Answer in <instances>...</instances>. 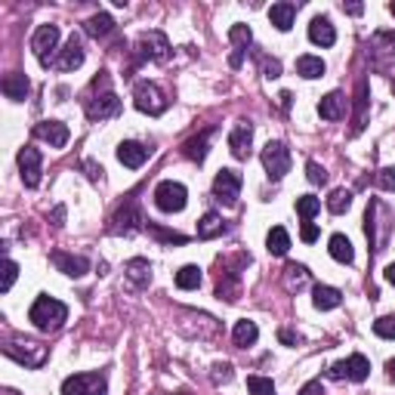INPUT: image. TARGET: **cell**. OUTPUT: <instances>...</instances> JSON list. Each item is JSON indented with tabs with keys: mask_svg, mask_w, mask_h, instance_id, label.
Returning <instances> with one entry per match:
<instances>
[{
	"mask_svg": "<svg viewBox=\"0 0 395 395\" xmlns=\"http://www.w3.org/2000/svg\"><path fill=\"white\" fill-rule=\"evenodd\" d=\"M306 281H309V272H306V266H300V263H290L288 269H284V288H288V290H300Z\"/></svg>",
	"mask_w": 395,
	"mask_h": 395,
	"instance_id": "obj_36",
	"label": "cell"
},
{
	"mask_svg": "<svg viewBox=\"0 0 395 395\" xmlns=\"http://www.w3.org/2000/svg\"><path fill=\"white\" fill-rule=\"evenodd\" d=\"M35 136L49 142V148H65V146H69L71 133H69V127H65L62 121H40L35 127Z\"/></svg>",
	"mask_w": 395,
	"mask_h": 395,
	"instance_id": "obj_17",
	"label": "cell"
},
{
	"mask_svg": "<svg viewBox=\"0 0 395 395\" xmlns=\"http://www.w3.org/2000/svg\"><path fill=\"white\" fill-rule=\"evenodd\" d=\"M53 266L59 269L62 275H69V278H83V275L90 272V259L87 257H74V254H65V250H53Z\"/></svg>",
	"mask_w": 395,
	"mask_h": 395,
	"instance_id": "obj_16",
	"label": "cell"
},
{
	"mask_svg": "<svg viewBox=\"0 0 395 395\" xmlns=\"http://www.w3.org/2000/svg\"><path fill=\"white\" fill-rule=\"evenodd\" d=\"M374 182L380 186L383 191H395V167H383V170H377Z\"/></svg>",
	"mask_w": 395,
	"mask_h": 395,
	"instance_id": "obj_45",
	"label": "cell"
},
{
	"mask_svg": "<svg viewBox=\"0 0 395 395\" xmlns=\"http://www.w3.org/2000/svg\"><path fill=\"white\" fill-rule=\"evenodd\" d=\"M16 278H19V266H16L13 259H4V278H0V290L6 293L16 284Z\"/></svg>",
	"mask_w": 395,
	"mask_h": 395,
	"instance_id": "obj_44",
	"label": "cell"
},
{
	"mask_svg": "<svg viewBox=\"0 0 395 395\" xmlns=\"http://www.w3.org/2000/svg\"><path fill=\"white\" fill-rule=\"evenodd\" d=\"M371 44H374V53H383L386 56V62H389V59H395V31H377Z\"/></svg>",
	"mask_w": 395,
	"mask_h": 395,
	"instance_id": "obj_37",
	"label": "cell"
},
{
	"mask_svg": "<svg viewBox=\"0 0 395 395\" xmlns=\"http://www.w3.org/2000/svg\"><path fill=\"white\" fill-rule=\"evenodd\" d=\"M133 105L139 108L142 114H151V117H158V114H164L167 112V96H164V90L158 87V83H151V81H139L136 87H133Z\"/></svg>",
	"mask_w": 395,
	"mask_h": 395,
	"instance_id": "obj_3",
	"label": "cell"
},
{
	"mask_svg": "<svg viewBox=\"0 0 395 395\" xmlns=\"http://www.w3.org/2000/svg\"><path fill=\"white\" fill-rule=\"evenodd\" d=\"M300 395H324V389H322V380H312V383H306L300 389Z\"/></svg>",
	"mask_w": 395,
	"mask_h": 395,
	"instance_id": "obj_52",
	"label": "cell"
},
{
	"mask_svg": "<svg viewBox=\"0 0 395 395\" xmlns=\"http://www.w3.org/2000/svg\"><path fill=\"white\" fill-rule=\"evenodd\" d=\"M213 195H216V201H223L225 207H235L241 198V173L220 170L213 179Z\"/></svg>",
	"mask_w": 395,
	"mask_h": 395,
	"instance_id": "obj_11",
	"label": "cell"
},
{
	"mask_svg": "<svg viewBox=\"0 0 395 395\" xmlns=\"http://www.w3.org/2000/svg\"><path fill=\"white\" fill-rule=\"evenodd\" d=\"M0 87H4V96L10 99V102H22V99L28 96L31 83L22 71H10V74H4V83H0Z\"/></svg>",
	"mask_w": 395,
	"mask_h": 395,
	"instance_id": "obj_23",
	"label": "cell"
},
{
	"mask_svg": "<svg viewBox=\"0 0 395 395\" xmlns=\"http://www.w3.org/2000/svg\"><path fill=\"white\" fill-rule=\"evenodd\" d=\"M148 155H151V148H146L142 142H133V139L117 146V161L124 167H130V170H139V167L148 161Z\"/></svg>",
	"mask_w": 395,
	"mask_h": 395,
	"instance_id": "obj_19",
	"label": "cell"
},
{
	"mask_svg": "<svg viewBox=\"0 0 395 395\" xmlns=\"http://www.w3.org/2000/svg\"><path fill=\"white\" fill-rule=\"evenodd\" d=\"M229 40H232L229 65H232V69H241V62H244V53H247L250 40H254V35H250L247 25H232V28H229Z\"/></svg>",
	"mask_w": 395,
	"mask_h": 395,
	"instance_id": "obj_18",
	"label": "cell"
},
{
	"mask_svg": "<svg viewBox=\"0 0 395 395\" xmlns=\"http://www.w3.org/2000/svg\"><path fill=\"white\" fill-rule=\"evenodd\" d=\"M386 374H389V380L395 383V358H389V361H386Z\"/></svg>",
	"mask_w": 395,
	"mask_h": 395,
	"instance_id": "obj_56",
	"label": "cell"
},
{
	"mask_svg": "<svg viewBox=\"0 0 395 395\" xmlns=\"http://www.w3.org/2000/svg\"><path fill=\"white\" fill-rule=\"evenodd\" d=\"M312 302H315V309L327 312V309H337V306H340V302H343V293H340L337 288H331V284H315Z\"/></svg>",
	"mask_w": 395,
	"mask_h": 395,
	"instance_id": "obj_28",
	"label": "cell"
},
{
	"mask_svg": "<svg viewBox=\"0 0 395 395\" xmlns=\"http://www.w3.org/2000/svg\"><path fill=\"white\" fill-rule=\"evenodd\" d=\"M300 238L306 241V244H312V241H318V225H315V223H302Z\"/></svg>",
	"mask_w": 395,
	"mask_h": 395,
	"instance_id": "obj_49",
	"label": "cell"
},
{
	"mask_svg": "<svg viewBox=\"0 0 395 395\" xmlns=\"http://www.w3.org/2000/svg\"><path fill=\"white\" fill-rule=\"evenodd\" d=\"M349 112V102H346V96L340 93V90H334V93H327L322 102H318V114L324 117V121H343Z\"/></svg>",
	"mask_w": 395,
	"mask_h": 395,
	"instance_id": "obj_20",
	"label": "cell"
},
{
	"mask_svg": "<svg viewBox=\"0 0 395 395\" xmlns=\"http://www.w3.org/2000/svg\"><path fill=\"white\" fill-rule=\"evenodd\" d=\"M124 272H127V278H130L133 288H148V284H151V263H148V259H142V257L130 259V263L124 266Z\"/></svg>",
	"mask_w": 395,
	"mask_h": 395,
	"instance_id": "obj_26",
	"label": "cell"
},
{
	"mask_svg": "<svg viewBox=\"0 0 395 395\" xmlns=\"http://www.w3.org/2000/svg\"><path fill=\"white\" fill-rule=\"evenodd\" d=\"M65 318H69V309H65V302H59L53 297H37L35 306H31L28 312V322L37 327V331H59V327L65 324Z\"/></svg>",
	"mask_w": 395,
	"mask_h": 395,
	"instance_id": "obj_2",
	"label": "cell"
},
{
	"mask_svg": "<svg viewBox=\"0 0 395 395\" xmlns=\"http://www.w3.org/2000/svg\"><path fill=\"white\" fill-rule=\"evenodd\" d=\"M56 44H59V28L56 25H40V28L35 31V37H31V49L37 53V59H40V65H49V56H53V49H56Z\"/></svg>",
	"mask_w": 395,
	"mask_h": 395,
	"instance_id": "obj_13",
	"label": "cell"
},
{
	"mask_svg": "<svg viewBox=\"0 0 395 395\" xmlns=\"http://www.w3.org/2000/svg\"><path fill=\"white\" fill-rule=\"evenodd\" d=\"M278 99H281V108H284V112H288V108H290V99H293V96L288 93V90H284V93H281Z\"/></svg>",
	"mask_w": 395,
	"mask_h": 395,
	"instance_id": "obj_55",
	"label": "cell"
},
{
	"mask_svg": "<svg viewBox=\"0 0 395 395\" xmlns=\"http://www.w3.org/2000/svg\"><path fill=\"white\" fill-rule=\"evenodd\" d=\"M201 269L198 266H182L179 272H176V288L179 290H195V288H201Z\"/></svg>",
	"mask_w": 395,
	"mask_h": 395,
	"instance_id": "obj_35",
	"label": "cell"
},
{
	"mask_svg": "<svg viewBox=\"0 0 395 395\" xmlns=\"http://www.w3.org/2000/svg\"><path fill=\"white\" fill-rule=\"evenodd\" d=\"M121 99H117L114 93H112V87L108 90H102V93H83V112H87V117L90 121H108V117H117L121 114Z\"/></svg>",
	"mask_w": 395,
	"mask_h": 395,
	"instance_id": "obj_4",
	"label": "cell"
},
{
	"mask_svg": "<svg viewBox=\"0 0 395 395\" xmlns=\"http://www.w3.org/2000/svg\"><path fill=\"white\" fill-rule=\"evenodd\" d=\"M83 170H87V176H90L93 182L102 179V167H99L96 161H83Z\"/></svg>",
	"mask_w": 395,
	"mask_h": 395,
	"instance_id": "obj_50",
	"label": "cell"
},
{
	"mask_svg": "<svg viewBox=\"0 0 395 395\" xmlns=\"http://www.w3.org/2000/svg\"><path fill=\"white\" fill-rule=\"evenodd\" d=\"M62 395H108L105 374H74L62 383Z\"/></svg>",
	"mask_w": 395,
	"mask_h": 395,
	"instance_id": "obj_8",
	"label": "cell"
},
{
	"mask_svg": "<svg viewBox=\"0 0 395 395\" xmlns=\"http://www.w3.org/2000/svg\"><path fill=\"white\" fill-rule=\"evenodd\" d=\"M232 340H235V346H238V349L254 346V343L259 340V327H257V322H247V318H241V322L235 324V331H232Z\"/></svg>",
	"mask_w": 395,
	"mask_h": 395,
	"instance_id": "obj_30",
	"label": "cell"
},
{
	"mask_svg": "<svg viewBox=\"0 0 395 395\" xmlns=\"http://www.w3.org/2000/svg\"><path fill=\"white\" fill-rule=\"evenodd\" d=\"M216 300H225V302H235L238 300V272L225 266L216 278Z\"/></svg>",
	"mask_w": 395,
	"mask_h": 395,
	"instance_id": "obj_24",
	"label": "cell"
},
{
	"mask_svg": "<svg viewBox=\"0 0 395 395\" xmlns=\"http://www.w3.org/2000/svg\"><path fill=\"white\" fill-rule=\"evenodd\" d=\"M331 257L337 259V263H352V259H355V250H352V241L346 238V235H331Z\"/></svg>",
	"mask_w": 395,
	"mask_h": 395,
	"instance_id": "obj_32",
	"label": "cell"
},
{
	"mask_svg": "<svg viewBox=\"0 0 395 395\" xmlns=\"http://www.w3.org/2000/svg\"><path fill=\"white\" fill-rule=\"evenodd\" d=\"M322 210V201H318L315 195H302L297 198V213L302 216V223H312V216Z\"/></svg>",
	"mask_w": 395,
	"mask_h": 395,
	"instance_id": "obj_40",
	"label": "cell"
},
{
	"mask_svg": "<svg viewBox=\"0 0 395 395\" xmlns=\"http://www.w3.org/2000/svg\"><path fill=\"white\" fill-rule=\"evenodd\" d=\"M0 395H19V392H13V389H4V392H0Z\"/></svg>",
	"mask_w": 395,
	"mask_h": 395,
	"instance_id": "obj_57",
	"label": "cell"
},
{
	"mask_svg": "<svg viewBox=\"0 0 395 395\" xmlns=\"http://www.w3.org/2000/svg\"><path fill=\"white\" fill-rule=\"evenodd\" d=\"M309 40L318 47H334L337 44V31H334V25L327 16H315L312 25H309Z\"/></svg>",
	"mask_w": 395,
	"mask_h": 395,
	"instance_id": "obj_22",
	"label": "cell"
},
{
	"mask_svg": "<svg viewBox=\"0 0 395 395\" xmlns=\"http://www.w3.org/2000/svg\"><path fill=\"white\" fill-rule=\"evenodd\" d=\"M259 158H263L269 179H281V176L290 170V151H288L284 142H266V148H263Z\"/></svg>",
	"mask_w": 395,
	"mask_h": 395,
	"instance_id": "obj_9",
	"label": "cell"
},
{
	"mask_svg": "<svg viewBox=\"0 0 395 395\" xmlns=\"http://www.w3.org/2000/svg\"><path fill=\"white\" fill-rule=\"evenodd\" d=\"M365 105H367V87H365V81H361L358 83V96H355V127H352V133L365 130Z\"/></svg>",
	"mask_w": 395,
	"mask_h": 395,
	"instance_id": "obj_41",
	"label": "cell"
},
{
	"mask_svg": "<svg viewBox=\"0 0 395 395\" xmlns=\"http://www.w3.org/2000/svg\"><path fill=\"white\" fill-rule=\"evenodd\" d=\"M383 275H386V281H389L392 288H395V263H392V266H386V272H383Z\"/></svg>",
	"mask_w": 395,
	"mask_h": 395,
	"instance_id": "obj_54",
	"label": "cell"
},
{
	"mask_svg": "<svg viewBox=\"0 0 395 395\" xmlns=\"http://www.w3.org/2000/svg\"><path fill=\"white\" fill-rule=\"evenodd\" d=\"M349 207H352V191L349 189H334L331 198H327V210L340 216V213H346Z\"/></svg>",
	"mask_w": 395,
	"mask_h": 395,
	"instance_id": "obj_38",
	"label": "cell"
},
{
	"mask_svg": "<svg viewBox=\"0 0 395 395\" xmlns=\"http://www.w3.org/2000/svg\"><path fill=\"white\" fill-rule=\"evenodd\" d=\"M81 65H83V47H81V37L71 35L69 44H65V49H62V56L56 59V69L59 71H74V69H81Z\"/></svg>",
	"mask_w": 395,
	"mask_h": 395,
	"instance_id": "obj_21",
	"label": "cell"
},
{
	"mask_svg": "<svg viewBox=\"0 0 395 395\" xmlns=\"http://www.w3.org/2000/svg\"><path fill=\"white\" fill-rule=\"evenodd\" d=\"M293 16H297V4L281 0V4H272V10H269V22H272L278 31H290L293 28Z\"/></svg>",
	"mask_w": 395,
	"mask_h": 395,
	"instance_id": "obj_25",
	"label": "cell"
},
{
	"mask_svg": "<svg viewBox=\"0 0 395 395\" xmlns=\"http://www.w3.org/2000/svg\"><path fill=\"white\" fill-rule=\"evenodd\" d=\"M210 133H213V127H207L201 136H191L182 142V155L189 158V161H195V164H204V158H207V139H210Z\"/></svg>",
	"mask_w": 395,
	"mask_h": 395,
	"instance_id": "obj_27",
	"label": "cell"
},
{
	"mask_svg": "<svg viewBox=\"0 0 395 395\" xmlns=\"http://www.w3.org/2000/svg\"><path fill=\"white\" fill-rule=\"evenodd\" d=\"M343 10H346L349 16H361L365 13V4H343Z\"/></svg>",
	"mask_w": 395,
	"mask_h": 395,
	"instance_id": "obj_53",
	"label": "cell"
},
{
	"mask_svg": "<svg viewBox=\"0 0 395 395\" xmlns=\"http://www.w3.org/2000/svg\"><path fill=\"white\" fill-rule=\"evenodd\" d=\"M114 31V19L108 13H96V16H90L87 22H83V35L87 37H105V35H112Z\"/></svg>",
	"mask_w": 395,
	"mask_h": 395,
	"instance_id": "obj_29",
	"label": "cell"
},
{
	"mask_svg": "<svg viewBox=\"0 0 395 395\" xmlns=\"http://www.w3.org/2000/svg\"><path fill=\"white\" fill-rule=\"evenodd\" d=\"M223 232H225L223 216L216 213V210H207V213L201 216V223H198V238L210 241V238H216V235H223Z\"/></svg>",
	"mask_w": 395,
	"mask_h": 395,
	"instance_id": "obj_31",
	"label": "cell"
},
{
	"mask_svg": "<svg viewBox=\"0 0 395 395\" xmlns=\"http://www.w3.org/2000/svg\"><path fill=\"white\" fill-rule=\"evenodd\" d=\"M136 49H139V62H146V59H151V62L164 65L167 59H170V40H167L164 31H146V35H139L136 40Z\"/></svg>",
	"mask_w": 395,
	"mask_h": 395,
	"instance_id": "obj_7",
	"label": "cell"
},
{
	"mask_svg": "<svg viewBox=\"0 0 395 395\" xmlns=\"http://www.w3.org/2000/svg\"><path fill=\"white\" fill-rule=\"evenodd\" d=\"M389 13H392V16H395V4H389Z\"/></svg>",
	"mask_w": 395,
	"mask_h": 395,
	"instance_id": "obj_58",
	"label": "cell"
},
{
	"mask_svg": "<svg viewBox=\"0 0 395 395\" xmlns=\"http://www.w3.org/2000/svg\"><path fill=\"white\" fill-rule=\"evenodd\" d=\"M278 340L284 343V346H297V343H300V337L290 331V327H281V331H278Z\"/></svg>",
	"mask_w": 395,
	"mask_h": 395,
	"instance_id": "obj_51",
	"label": "cell"
},
{
	"mask_svg": "<svg viewBox=\"0 0 395 395\" xmlns=\"http://www.w3.org/2000/svg\"><path fill=\"white\" fill-rule=\"evenodd\" d=\"M297 74H302L306 81H315L324 74V62L318 56H300L297 59Z\"/></svg>",
	"mask_w": 395,
	"mask_h": 395,
	"instance_id": "obj_34",
	"label": "cell"
},
{
	"mask_svg": "<svg viewBox=\"0 0 395 395\" xmlns=\"http://www.w3.org/2000/svg\"><path fill=\"white\" fill-rule=\"evenodd\" d=\"M155 204H158V210H164V213H179V210H186V204H189V191L182 182L164 179V182H158V189H155Z\"/></svg>",
	"mask_w": 395,
	"mask_h": 395,
	"instance_id": "obj_6",
	"label": "cell"
},
{
	"mask_svg": "<svg viewBox=\"0 0 395 395\" xmlns=\"http://www.w3.org/2000/svg\"><path fill=\"white\" fill-rule=\"evenodd\" d=\"M374 334L383 340H395V315H383L374 322Z\"/></svg>",
	"mask_w": 395,
	"mask_h": 395,
	"instance_id": "obj_43",
	"label": "cell"
},
{
	"mask_svg": "<svg viewBox=\"0 0 395 395\" xmlns=\"http://www.w3.org/2000/svg\"><path fill=\"white\" fill-rule=\"evenodd\" d=\"M142 223H146V220H142L136 201H130L127 207H121V210H117V213L112 216V225H108V232H112V235H133Z\"/></svg>",
	"mask_w": 395,
	"mask_h": 395,
	"instance_id": "obj_12",
	"label": "cell"
},
{
	"mask_svg": "<svg viewBox=\"0 0 395 395\" xmlns=\"http://www.w3.org/2000/svg\"><path fill=\"white\" fill-rule=\"evenodd\" d=\"M146 229H148V235L151 238H158V241H167V244H186V235H179V232H167V229H161L158 223H146Z\"/></svg>",
	"mask_w": 395,
	"mask_h": 395,
	"instance_id": "obj_39",
	"label": "cell"
},
{
	"mask_svg": "<svg viewBox=\"0 0 395 395\" xmlns=\"http://www.w3.org/2000/svg\"><path fill=\"white\" fill-rule=\"evenodd\" d=\"M365 235H367V241H371L374 254H380V250L389 244L392 213H389V207H386L383 201H377V198H371V204H367V213H365Z\"/></svg>",
	"mask_w": 395,
	"mask_h": 395,
	"instance_id": "obj_1",
	"label": "cell"
},
{
	"mask_svg": "<svg viewBox=\"0 0 395 395\" xmlns=\"http://www.w3.org/2000/svg\"><path fill=\"white\" fill-rule=\"evenodd\" d=\"M392 93H395V81H392Z\"/></svg>",
	"mask_w": 395,
	"mask_h": 395,
	"instance_id": "obj_59",
	"label": "cell"
},
{
	"mask_svg": "<svg viewBox=\"0 0 395 395\" xmlns=\"http://www.w3.org/2000/svg\"><path fill=\"white\" fill-rule=\"evenodd\" d=\"M367 374H371V365H367L365 355H349L346 361L331 365V371H327L331 380H352V383H365Z\"/></svg>",
	"mask_w": 395,
	"mask_h": 395,
	"instance_id": "obj_10",
	"label": "cell"
},
{
	"mask_svg": "<svg viewBox=\"0 0 395 395\" xmlns=\"http://www.w3.org/2000/svg\"><path fill=\"white\" fill-rule=\"evenodd\" d=\"M306 176H309V182H312V186H324V182H327V170L318 161L306 164Z\"/></svg>",
	"mask_w": 395,
	"mask_h": 395,
	"instance_id": "obj_46",
	"label": "cell"
},
{
	"mask_svg": "<svg viewBox=\"0 0 395 395\" xmlns=\"http://www.w3.org/2000/svg\"><path fill=\"white\" fill-rule=\"evenodd\" d=\"M266 247H269V254L272 257H284L290 250V235L281 229V225H275L272 232H269V238H266Z\"/></svg>",
	"mask_w": 395,
	"mask_h": 395,
	"instance_id": "obj_33",
	"label": "cell"
},
{
	"mask_svg": "<svg viewBox=\"0 0 395 395\" xmlns=\"http://www.w3.org/2000/svg\"><path fill=\"white\" fill-rule=\"evenodd\" d=\"M210 380H213L216 386L229 383L232 380V365H229V361H223V365H213V374H210Z\"/></svg>",
	"mask_w": 395,
	"mask_h": 395,
	"instance_id": "obj_48",
	"label": "cell"
},
{
	"mask_svg": "<svg viewBox=\"0 0 395 395\" xmlns=\"http://www.w3.org/2000/svg\"><path fill=\"white\" fill-rule=\"evenodd\" d=\"M250 146H254V127H250V121H238L229 133V148L232 155L238 158V161H247L250 158Z\"/></svg>",
	"mask_w": 395,
	"mask_h": 395,
	"instance_id": "obj_14",
	"label": "cell"
},
{
	"mask_svg": "<svg viewBox=\"0 0 395 395\" xmlns=\"http://www.w3.org/2000/svg\"><path fill=\"white\" fill-rule=\"evenodd\" d=\"M247 389L254 392V395H278L275 392V383L272 380H266V377H247Z\"/></svg>",
	"mask_w": 395,
	"mask_h": 395,
	"instance_id": "obj_42",
	"label": "cell"
},
{
	"mask_svg": "<svg viewBox=\"0 0 395 395\" xmlns=\"http://www.w3.org/2000/svg\"><path fill=\"white\" fill-rule=\"evenodd\" d=\"M259 69H263V78H278L281 74V62L278 59H269V56H259Z\"/></svg>",
	"mask_w": 395,
	"mask_h": 395,
	"instance_id": "obj_47",
	"label": "cell"
},
{
	"mask_svg": "<svg viewBox=\"0 0 395 395\" xmlns=\"http://www.w3.org/2000/svg\"><path fill=\"white\" fill-rule=\"evenodd\" d=\"M4 355L19 361V365L25 367H40L49 355V349L44 346V343H35V340H10L4 346Z\"/></svg>",
	"mask_w": 395,
	"mask_h": 395,
	"instance_id": "obj_5",
	"label": "cell"
},
{
	"mask_svg": "<svg viewBox=\"0 0 395 395\" xmlns=\"http://www.w3.org/2000/svg\"><path fill=\"white\" fill-rule=\"evenodd\" d=\"M19 170H22V182L25 189H37L40 186V151L25 146L19 151Z\"/></svg>",
	"mask_w": 395,
	"mask_h": 395,
	"instance_id": "obj_15",
	"label": "cell"
}]
</instances>
